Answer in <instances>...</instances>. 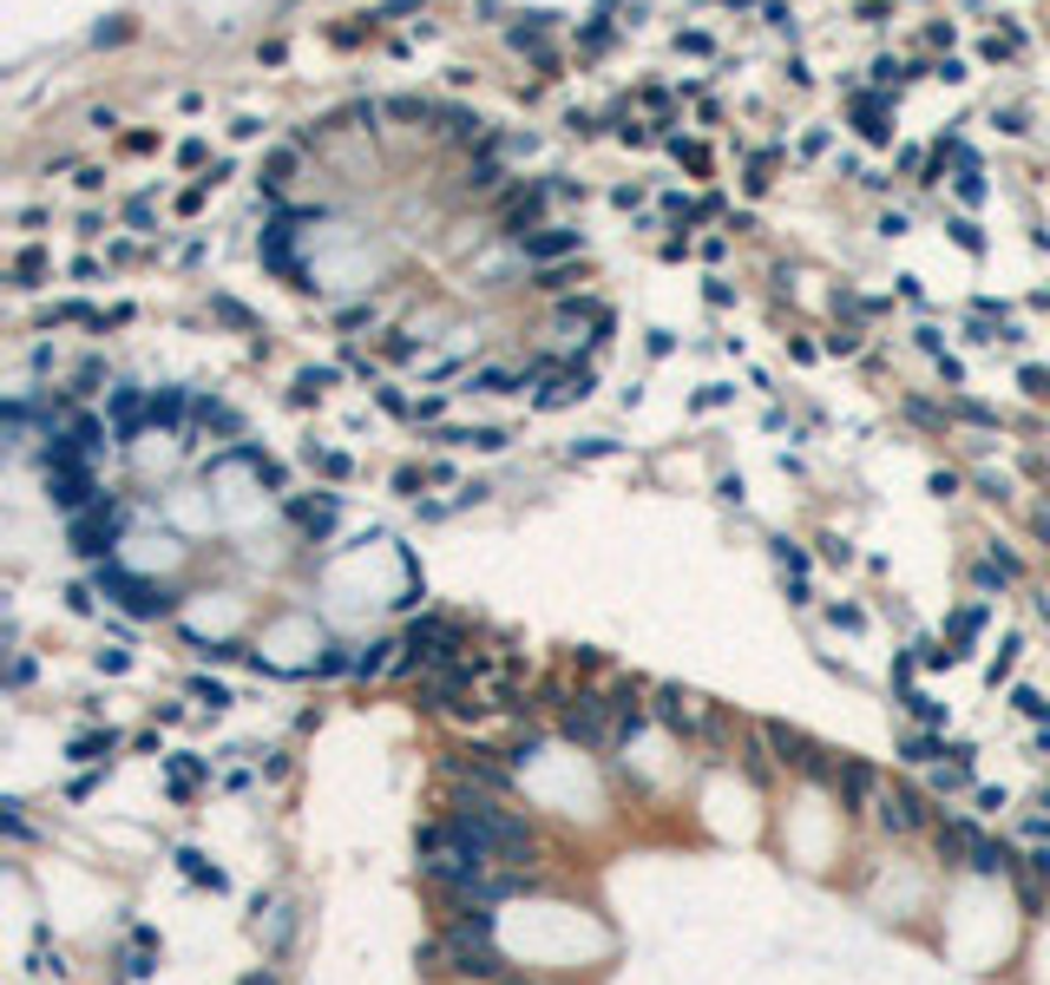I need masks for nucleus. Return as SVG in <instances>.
<instances>
[{"label":"nucleus","instance_id":"nucleus-19","mask_svg":"<svg viewBox=\"0 0 1050 985\" xmlns=\"http://www.w3.org/2000/svg\"><path fill=\"white\" fill-rule=\"evenodd\" d=\"M184 408H191V401H184L178 388H164V395H151V427H178V421H184Z\"/></svg>","mask_w":1050,"mask_h":985},{"label":"nucleus","instance_id":"nucleus-31","mask_svg":"<svg viewBox=\"0 0 1050 985\" xmlns=\"http://www.w3.org/2000/svg\"><path fill=\"white\" fill-rule=\"evenodd\" d=\"M774 559H781V571H794V578H808V559H801V546H788V539H774Z\"/></svg>","mask_w":1050,"mask_h":985},{"label":"nucleus","instance_id":"nucleus-26","mask_svg":"<svg viewBox=\"0 0 1050 985\" xmlns=\"http://www.w3.org/2000/svg\"><path fill=\"white\" fill-rule=\"evenodd\" d=\"M296 178V151H270L263 158V185H289Z\"/></svg>","mask_w":1050,"mask_h":985},{"label":"nucleus","instance_id":"nucleus-3","mask_svg":"<svg viewBox=\"0 0 1050 985\" xmlns=\"http://www.w3.org/2000/svg\"><path fill=\"white\" fill-rule=\"evenodd\" d=\"M564 736H571V743H591V749H611V743H618V709H611V697L578 690L571 709H564Z\"/></svg>","mask_w":1050,"mask_h":985},{"label":"nucleus","instance_id":"nucleus-32","mask_svg":"<svg viewBox=\"0 0 1050 985\" xmlns=\"http://www.w3.org/2000/svg\"><path fill=\"white\" fill-rule=\"evenodd\" d=\"M907 709H912V716H919V723H939V716H946V709L932 704L926 690H907Z\"/></svg>","mask_w":1050,"mask_h":985},{"label":"nucleus","instance_id":"nucleus-21","mask_svg":"<svg viewBox=\"0 0 1050 985\" xmlns=\"http://www.w3.org/2000/svg\"><path fill=\"white\" fill-rule=\"evenodd\" d=\"M309 467H316V474H329V480H349V474H354V460H349V454H336V447H309Z\"/></svg>","mask_w":1050,"mask_h":985},{"label":"nucleus","instance_id":"nucleus-42","mask_svg":"<svg viewBox=\"0 0 1050 985\" xmlns=\"http://www.w3.org/2000/svg\"><path fill=\"white\" fill-rule=\"evenodd\" d=\"M1024 828H1031V842H1050V815H1031Z\"/></svg>","mask_w":1050,"mask_h":985},{"label":"nucleus","instance_id":"nucleus-6","mask_svg":"<svg viewBox=\"0 0 1050 985\" xmlns=\"http://www.w3.org/2000/svg\"><path fill=\"white\" fill-rule=\"evenodd\" d=\"M873 822H880L887 835H912V828L926 822V802H919L912 788H880V795H873Z\"/></svg>","mask_w":1050,"mask_h":985},{"label":"nucleus","instance_id":"nucleus-33","mask_svg":"<svg viewBox=\"0 0 1050 985\" xmlns=\"http://www.w3.org/2000/svg\"><path fill=\"white\" fill-rule=\"evenodd\" d=\"M952 237H959V250H972V257L984 250V237H979V223H972V217H959V223H952Z\"/></svg>","mask_w":1050,"mask_h":985},{"label":"nucleus","instance_id":"nucleus-20","mask_svg":"<svg viewBox=\"0 0 1050 985\" xmlns=\"http://www.w3.org/2000/svg\"><path fill=\"white\" fill-rule=\"evenodd\" d=\"M178 867H184V880H198V887H223V874L210 867L198 847H178Z\"/></svg>","mask_w":1050,"mask_h":985},{"label":"nucleus","instance_id":"nucleus-16","mask_svg":"<svg viewBox=\"0 0 1050 985\" xmlns=\"http://www.w3.org/2000/svg\"><path fill=\"white\" fill-rule=\"evenodd\" d=\"M164 782H171V795L184 802V795L204 782V763H198V756H171V763H164Z\"/></svg>","mask_w":1050,"mask_h":985},{"label":"nucleus","instance_id":"nucleus-43","mask_svg":"<svg viewBox=\"0 0 1050 985\" xmlns=\"http://www.w3.org/2000/svg\"><path fill=\"white\" fill-rule=\"evenodd\" d=\"M1031 874H1038V880H1050V847H1044V854H1031Z\"/></svg>","mask_w":1050,"mask_h":985},{"label":"nucleus","instance_id":"nucleus-17","mask_svg":"<svg viewBox=\"0 0 1050 985\" xmlns=\"http://www.w3.org/2000/svg\"><path fill=\"white\" fill-rule=\"evenodd\" d=\"M932 842H939V860H966L972 828H966V822H939V835H932Z\"/></svg>","mask_w":1050,"mask_h":985},{"label":"nucleus","instance_id":"nucleus-4","mask_svg":"<svg viewBox=\"0 0 1050 985\" xmlns=\"http://www.w3.org/2000/svg\"><path fill=\"white\" fill-rule=\"evenodd\" d=\"M408 650H414L420 670H440V664H460V650H467V637L453 618H420L414 631H408Z\"/></svg>","mask_w":1050,"mask_h":985},{"label":"nucleus","instance_id":"nucleus-23","mask_svg":"<svg viewBox=\"0 0 1050 985\" xmlns=\"http://www.w3.org/2000/svg\"><path fill=\"white\" fill-rule=\"evenodd\" d=\"M112 749H119V736H112V729H106V736H79V743H72V763H106Z\"/></svg>","mask_w":1050,"mask_h":985},{"label":"nucleus","instance_id":"nucleus-45","mask_svg":"<svg viewBox=\"0 0 1050 985\" xmlns=\"http://www.w3.org/2000/svg\"><path fill=\"white\" fill-rule=\"evenodd\" d=\"M499 985H539V979H526V973H506V979H499Z\"/></svg>","mask_w":1050,"mask_h":985},{"label":"nucleus","instance_id":"nucleus-24","mask_svg":"<svg viewBox=\"0 0 1050 985\" xmlns=\"http://www.w3.org/2000/svg\"><path fill=\"white\" fill-rule=\"evenodd\" d=\"M473 388H480V395H512V388H519V375H512V368H480V375H473Z\"/></svg>","mask_w":1050,"mask_h":985},{"label":"nucleus","instance_id":"nucleus-44","mask_svg":"<svg viewBox=\"0 0 1050 985\" xmlns=\"http://www.w3.org/2000/svg\"><path fill=\"white\" fill-rule=\"evenodd\" d=\"M1038 539H1044V546H1050V506H1044V513H1038Z\"/></svg>","mask_w":1050,"mask_h":985},{"label":"nucleus","instance_id":"nucleus-11","mask_svg":"<svg viewBox=\"0 0 1050 985\" xmlns=\"http://www.w3.org/2000/svg\"><path fill=\"white\" fill-rule=\"evenodd\" d=\"M584 395H591V368H559L539 388V408H564V401H584Z\"/></svg>","mask_w":1050,"mask_h":985},{"label":"nucleus","instance_id":"nucleus-12","mask_svg":"<svg viewBox=\"0 0 1050 985\" xmlns=\"http://www.w3.org/2000/svg\"><path fill=\"white\" fill-rule=\"evenodd\" d=\"M834 788H840V802H847V808H867V802L880 795V782H873V769H867V763H840V769H834Z\"/></svg>","mask_w":1050,"mask_h":985},{"label":"nucleus","instance_id":"nucleus-22","mask_svg":"<svg viewBox=\"0 0 1050 985\" xmlns=\"http://www.w3.org/2000/svg\"><path fill=\"white\" fill-rule=\"evenodd\" d=\"M67 434H72V447H79V454H86V460H92V454H99V447H106V427L92 421V415H79V421H72Z\"/></svg>","mask_w":1050,"mask_h":985},{"label":"nucleus","instance_id":"nucleus-29","mask_svg":"<svg viewBox=\"0 0 1050 985\" xmlns=\"http://www.w3.org/2000/svg\"><path fill=\"white\" fill-rule=\"evenodd\" d=\"M13 277H20V289H33V282L47 277V257H40V250H20V263H13Z\"/></svg>","mask_w":1050,"mask_h":985},{"label":"nucleus","instance_id":"nucleus-10","mask_svg":"<svg viewBox=\"0 0 1050 985\" xmlns=\"http://www.w3.org/2000/svg\"><path fill=\"white\" fill-rule=\"evenodd\" d=\"M657 716H663L677 736H702V716H709V709H702L690 690H657Z\"/></svg>","mask_w":1050,"mask_h":985},{"label":"nucleus","instance_id":"nucleus-18","mask_svg":"<svg viewBox=\"0 0 1050 985\" xmlns=\"http://www.w3.org/2000/svg\"><path fill=\"white\" fill-rule=\"evenodd\" d=\"M336 388V368H309V375H296V408H309V401H322Z\"/></svg>","mask_w":1050,"mask_h":985},{"label":"nucleus","instance_id":"nucleus-34","mask_svg":"<svg viewBox=\"0 0 1050 985\" xmlns=\"http://www.w3.org/2000/svg\"><path fill=\"white\" fill-rule=\"evenodd\" d=\"M1018 650H1024V644H1018V637H1011V644H1004V650H998V657H991V684H998V677H1011V664H1018Z\"/></svg>","mask_w":1050,"mask_h":985},{"label":"nucleus","instance_id":"nucleus-15","mask_svg":"<svg viewBox=\"0 0 1050 985\" xmlns=\"http://www.w3.org/2000/svg\"><path fill=\"white\" fill-rule=\"evenodd\" d=\"M139 421H151V401H139L132 388H119V395H112V427L132 440V434H139Z\"/></svg>","mask_w":1050,"mask_h":985},{"label":"nucleus","instance_id":"nucleus-7","mask_svg":"<svg viewBox=\"0 0 1050 985\" xmlns=\"http://www.w3.org/2000/svg\"><path fill=\"white\" fill-rule=\"evenodd\" d=\"M47 487H53V506H60V513H86L92 492H99L86 460H79V467H47Z\"/></svg>","mask_w":1050,"mask_h":985},{"label":"nucleus","instance_id":"nucleus-41","mask_svg":"<svg viewBox=\"0 0 1050 985\" xmlns=\"http://www.w3.org/2000/svg\"><path fill=\"white\" fill-rule=\"evenodd\" d=\"M217 316H223V322H237V329H250V316H243V309H237L230 296H217Z\"/></svg>","mask_w":1050,"mask_h":985},{"label":"nucleus","instance_id":"nucleus-36","mask_svg":"<svg viewBox=\"0 0 1050 985\" xmlns=\"http://www.w3.org/2000/svg\"><path fill=\"white\" fill-rule=\"evenodd\" d=\"M932 756H939L932 736H907V763H932Z\"/></svg>","mask_w":1050,"mask_h":985},{"label":"nucleus","instance_id":"nucleus-28","mask_svg":"<svg viewBox=\"0 0 1050 985\" xmlns=\"http://www.w3.org/2000/svg\"><path fill=\"white\" fill-rule=\"evenodd\" d=\"M966 782H972V763H939V769H932V788H939V795H946V788H966Z\"/></svg>","mask_w":1050,"mask_h":985},{"label":"nucleus","instance_id":"nucleus-46","mask_svg":"<svg viewBox=\"0 0 1050 985\" xmlns=\"http://www.w3.org/2000/svg\"><path fill=\"white\" fill-rule=\"evenodd\" d=\"M243 985H277V979H270V973H250V979H243Z\"/></svg>","mask_w":1050,"mask_h":985},{"label":"nucleus","instance_id":"nucleus-25","mask_svg":"<svg viewBox=\"0 0 1050 985\" xmlns=\"http://www.w3.org/2000/svg\"><path fill=\"white\" fill-rule=\"evenodd\" d=\"M979 625H984V605H966V611H959V618H952V644H959V650H966V644H972V637H979Z\"/></svg>","mask_w":1050,"mask_h":985},{"label":"nucleus","instance_id":"nucleus-39","mask_svg":"<svg viewBox=\"0 0 1050 985\" xmlns=\"http://www.w3.org/2000/svg\"><path fill=\"white\" fill-rule=\"evenodd\" d=\"M952 415H959V421H972V427H991V415H984L979 401H952Z\"/></svg>","mask_w":1050,"mask_h":985},{"label":"nucleus","instance_id":"nucleus-27","mask_svg":"<svg viewBox=\"0 0 1050 985\" xmlns=\"http://www.w3.org/2000/svg\"><path fill=\"white\" fill-rule=\"evenodd\" d=\"M388 650H394V644H368V650L354 657V677H381V670H388Z\"/></svg>","mask_w":1050,"mask_h":985},{"label":"nucleus","instance_id":"nucleus-13","mask_svg":"<svg viewBox=\"0 0 1050 985\" xmlns=\"http://www.w3.org/2000/svg\"><path fill=\"white\" fill-rule=\"evenodd\" d=\"M966 867H972V874H1011L1018 860H1011V847H1004V842H991V835H979V828H972V847H966Z\"/></svg>","mask_w":1050,"mask_h":985},{"label":"nucleus","instance_id":"nucleus-9","mask_svg":"<svg viewBox=\"0 0 1050 985\" xmlns=\"http://www.w3.org/2000/svg\"><path fill=\"white\" fill-rule=\"evenodd\" d=\"M453 775H467V782H480L487 795H499L506 782H512V769L492 756V749H453Z\"/></svg>","mask_w":1050,"mask_h":985},{"label":"nucleus","instance_id":"nucleus-14","mask_svg":"<svg viewBox=\"0 0 1050 985\" xmlns=\"http://www.w3.org/2000/svg\"><path fill=\"white\" fill-rule=\"evenodd\" d=\"M519 243H526L532 263H559V257L578 250V230H532V237H519Z\"/></svg>","mask_w":1050,"mask_h":985},{"label":"nucleus","instance_id":"nucleus-40","mask_svg":"<svg viewBox=\"0 0 1050 985\" xmlns=\"http://www.w3.org/2000/svg\"><path fill=\"white\" fill-rule=\"evenodd\" d=\"M354 657L349 650H329V657H322V664H316V670H322V677H342V670H349Z\"/></svg>","mask_w":1050,"mask_h":985},{"label":"nucleus","instance_id":"nucleus-48","mask_svg":"<svg viewBox=\"0 0 1050 985\" xmlns=\"http://www.w3.org/2000/svg\"><path fill=\"white\" fill-rule=\"evenodd\" d=\"M1044 802H1050V788H1044Z\"/></svg>","mask_w":1050,"mask_h":985},{"label":"nucleus","instance_id":"nucleus-47","mask_svg":"<svg viewBox=\"0 0 1050 985\" xmlns=\"http://www.w3.org/2000/svg\"><path fill=\"white\" fill-rule=\"evenodd\" d=\"M460 985H499V979H460Z\"/></svg>","mask_w":1050,"mask_h":985},{"label":"nucleus","instance_id":"nucleus-1","mask_svg":"<svg viewBox=\"0 0 1050 985\" xmlns=\"http://www.w3.org/2000/svg\"><path fill=\"white\" fill-rule=\"evenodd\" d=\"M420 959H427V966H447V973H460V979H506V959L492 953V914L487 907H453L447 933H433V939L420 946Z\"/></svg>","mask_w":1050,"mask_h":985},{"label":"nucleus","instance_id":"nucleus-2","mask_svg":"<svg viewBox=\"0 0 1050 985\" xmlns=\"http://www.w3.org/2000/svg\"><path fill=\"white\" fill-rule=\"evenodd\" d=\"M99 591H106V598H119L132 618H171V591H164V585H151V578H139V571L99 565Z\"/></svg>","mask_w":1050,"mask_h":985},{"label":"nucleus","instance_id":"nucleus-30","mask_svg":"<svg viewBox=\"0 0 1050 985\" xmlns=\"http://www.w3.org/2000/svg\"><path fill=\"white\" fill-rule=\"evenodd\" d=\"M191 697H198V704H210V709H230V690H223V684H210V677H198V684H191Z\"/></svg>","mask_w":1050,"mask_h":985},{"label":"nucleus","instance_id":"nucleus-8","mask_svg":"<svg viewBox=\"0 0 1050 985\" xmlns=\"http://www.w3.org/2000/svg\"><path fill=\"white\" fill-rule=\"evenodd\" d=\"M289 519L309 533V539H329L336 533V519H342V499L336 492H316V499H289Z\"/></svg>","mask_w":1050,"mask_h":985},{"label":"nucleus","instance_id":"nucleus-37","mask_svg":"<svg viewBox=\"0 0 1050 985\" xmlns=\"http://www.w3.org/2000/svg\"><path fill=\"white\" fill-rule=\"evenodd\" d=\"M677 158H683L690 171H709V151H702V145H683V139H677Z\"/></svg>","mask_w":1050,"mask_h":985},{"label":"nucleus","instance_id":"nucleus-38","mask_svg":"<svg viewBox=\"0 0 1050 985\" xmlns=\"http://www.w3.org/2000/svg\"><path fill=\"white\" fill-rule=\"evenodd\" d=\"M1024 388H1031L1038 401H1050V368H1024Z\"/></svg>","mask_w":1050,"mask_h":985},{"label":"nucleus","instance_id":"nucleus-35","mask_svg":"<svg viewBox=\"0 0 1050 985\" xmlns=\"http://www.w3.org/2000/svg\"><path fill=\"white\" fill-rule=\"evenodd\" d=\"M1011 704L1024 709V716H1038V723H1044V716H1050V704H1044V697H1038V690H1011Z\"/></svg>","mask_w":1050,"mask_h":985},{"label":"nucleus","instance_id":"nucleus-5","mask_svg":"<svg viewBox=\"0 0 1050 985\" xmlns=\"http://www.w3.org/2000/svg\"><path fill=\"white\" fill-rule=\"evenodd\" d=\"M112 533H119V506H112V499L72 513V553H79V559H106V553H112Z\"/></svg>","mask_w":1050,"mask_h":985}]
</instances>
